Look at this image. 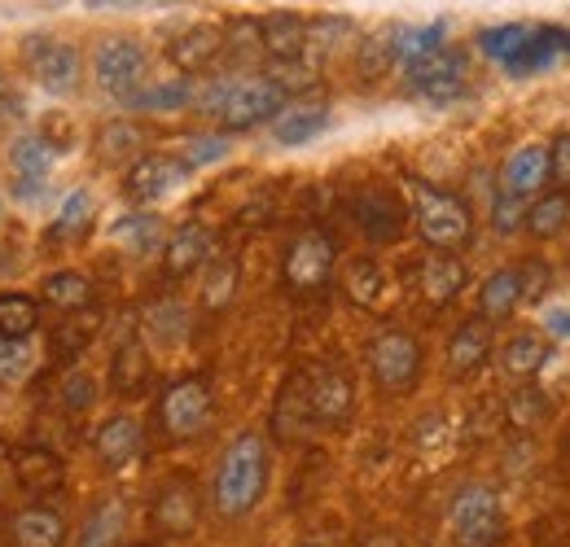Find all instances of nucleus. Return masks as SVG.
Returning <instances> with one entry per match:
<instances>
[{
	"mask_svg": "<svg viewBox=\"0 0 570 547\" xmlns=\"http://www.w3.org/2000/svg\"><path fill=\"white\" fill-rule=\"evenodd\" d=\"M268 465H273L268 460V438L255 434V429L237 434L224 447L219 465H215V481H212L215 513L228 517V521L255 513L259 499H264V490H268Z\"/></svg>",
	"mask_w": 570,
	"mask_h": 547,
	"instance_id": "1",
	"label": "nucleus"
},
{
	"mask_svg": "<svg viewBox=\"0 0 570 547\" xmlns=\"http://www.w3.org/2000/svg\"><path fill=\"white\" fill-rule=\"evenodd\" d=\"M285 106V92L273 74H228L198 92V110L212 115L224 132H250L259 123H273Z\"/></svg>",
	"mask_w": 570,
	"mask_h": 547,
	"instance_id": "2",
	"label": "nucleus"
},
{
	"mask_svg": "<svg viewBox=\"0 0 570 547\" xmlns=\"http://www.w3.org/2000/svg\"><path fill=\"white\" fill-rule=\"evenodd\" d=\"M413 219H417V232H422V241L430 250H452L456 255L474 237L470 206L461 202L456 193L422 185V180H413Z\"/></svg>",
	"mask_w": 570,
	"mask_h": 547,
	"instance_id": "3",
	"label": "nucleus"
},
{
	"mask_svg": "<svg viewBox=\"0 0 570 547\" xmlns=\"http://www.w3.org/2000/svg\"><path fill=\"white\" fill-rule=\"evenodd\" d=\"M448 535L452 547H497L504 539V504L492 486L470 481L448 504Z\"/></svg>",
	"mask_w": 570,
	"mask_h": 547,
	"instance_id": "4",
	"label": "nucleus"
},
{
	"mask_svg": "<svg viewBox=\"0 0 570 547\" xmlns=\"http://www.w3.org/2000/svg\"><path fill=\"white\" fill-rule=\"evenodd\" d=\"M215 420V395L207 377H180L158 395V429L171 442H189L207 434Z\"/></svg>",
	"mask_w": 570,
	"mask_h": 547,
	"instance_id": "5",
	"label": "nucleus"
},
{
	"mask_svg": "<svg viewBox=\"0 0 570 547\" xmlns=\"http://www.w3.org/2000/svg\"><path fill=\"white\" fill-rule=\"evenodd\" d=\"M334 263H338V250H334V237L325 228H303L289 246H285L282 259V280L294 298H312L321 294L330 280H334Z\"/></svg>",
	"mask_w": 570,
	"mask_h": 547,
	"instance_id": "6",
	"label": "nucleus"
},
{
	"mask_svg": "<svg viewBox=\"0 0 570 547\" xmlns=\"http://www.w3.org/2000/svg\"><path fill=\"white\" fill-rule=\"evenodd\" d=\"M368 355V372L386 395H404L417 386L422 377V342L404 329H382L373 342L364 346Z\"/></svg>",
	"mask_w": 570,
	"mask_h": 547,
	"instance_id": "7",
	"label": "nucleus"
},
{
	"mask_svg": "<svg viewBox=\"0 0 570 547\" xmlns=\"http://www.w3.org/2000/svg\"><path fill=\"white\" fill-rule=\"evenodd\" d=\"M145 70L149 58L132 36H110L97 44V58H92V74H97V88L115 101H128L137 88L145 83Z\"/></svg>",
	"mask_w": 570,
	"mask_h": 547,
	"instance_id": "8",
	"label": "nucleus"
},
{
	"mask_svg": "<svg viewBox=\"0 0 570 547\" xmlns=\"http://www.w3.org/2000/svg\"><path fill=\"white\" fill-rule=\"evenodd\" d=\"M27 70H31V79L45 88V92H53V97H67L79 88V53H75V44L67 40H53V36H31L27 40Z\"/></svg>",
	"mask_w": 570,
	"mask_h": 547,
	"instance_id": "9",
	"label": "nucleus"
},
{
	"mask_svg": "<svg viewBox=\"0 0 570 547\" xmlns=\"http://www.w3.org/2000/svg\"><path fill=\"white\" fill-rule=\"evenodd\" d=\"M185 180H189V162L185 158H176V153H141L124 176V193H128V202L149 206L163 202L167 193H176Z\"/></svg>",
	"mask_w": 570,
	"mask_h": 547,
	"instance_id": "10",
	"label": "nucleus"
},
{
	"mask_svg": "<svg viewBox=\"0 0 570 547\" xmlns=\"http://www.w3.org/2000/svg\"><path fill=\"white\" fill-rule=\"evenodd\" d=\"M404 74H409V88L417 97L434 101V106H448V101L465 97V58L456 49H439L422 62H409Z\"/></svg>",
	"mask_w": 570,
	"mask_h": 547,
	"instance_id": "11",
	"label": "nucleus"
},
{
	"mask_svg": "<svg viewBox=\"0 0 570 547\" xmlns=\"http://www.w3.org/2000/svg\"><path fill=\"white\" fill-rule=\"evenodd\" d=\"M198 513H203V504H198L194 481L171 478L158 486V495L149 504V526L163 530V535H171V539H189L198 530Z\"/></svg>",
	"mask_w": 570,
	"mask_h": 547,
	"instance_id": "12",
	"label": "nucleus"
},
{
	"mask_svg": "<svg viewBox=\"0 0 570 547\" xmlns=\"http://www.w3.org/2000/svg\"><path fill=\"white\" fill-rule=\"evenodd\" d=\"M307 411L316 425H347L356 411V386L343 368L307 372Z\"/></svg>",
	"mask_w": 570,
	"mask_h": 547,
	"instance_id": "13",
	"label": "nucleus"
},
{
	"mask_svg": "<svg viewBox=\"0 0 570 547\" xmlns=\"http://www.w3.org/2000/svg\"><path fill=\"white\" fill-rule=\"evenodd\" d=\"M92 451H97V460L106 469H128L145 451V425L137 416H128V411L106 416L97 425V434H92Z\"/></svg>",
	"mask_w": 570,
	"mask_h": 547,
	"instance_id": "14",
	"label": "nucleus"
},
{
	"mask_svg": "<svg viewBox=\"0 0 570 547\" xmlns=\"http://www.w3.org/2000/svg\"><path fill=\"white\" fill-rule=\"evenodd\" d=\"M212 250H215V232L207 223H198V219L180 223V228L167 237V246H163V276H167V280L194 276L212 259Z\"/></svg>",
	"mask_w": 570,
	"mask_h": 547,
	"instance_id": "15",
	"label": "nucleus"
},
{
	"mask_svg": "<svg viewBox=\"0 0 570 547\" xmlns=\"http://www.w3.org/2000/svg\"><path fill=\"white\" fill-rule=\"evenodd\" d=\"M492 350H497L492 320L474 316V320H465V325L452 334V342H448V372H452L456 381H465V377H474V372H483V368H488Z\"/></svg>",
	"mask_w": 570,
	"mask_h": 547,
	"instance_id": "16",
	"label": "nucleus"
},
{
	"mask_svg": "<svg viewBox=\"0 0 570 547\" xmlns=\"http://www.w3.org/2000/svg\"><path fill=\"white\" fill-rule=\"evenodd\" d=\"M356 223L364 228L368 241L391 246V241L404 237V228H409V210L400 206L395 193H386V189H368V193H360L356 198Z\"/></svg>",
	"mask_w": 570,
	"mask_h": 547,
	"instance_id": "17",
	"label": "nucleus"
},
{
	"mask_svg": "<svg viewBox=\"0 0 570 547\" xmlns=\"http://www.w3.org/2000/svg\"><path fill=\"white\" fill-rule=\"evenodd\" d=\"M470 280V268L452 255V250H430L426 259L417 263V289L430 307H448Z\"/></svg>",
	"mask_w": 570,
	"mask_h": 547,
	"instance_id": "18",
	"label": "nucleus"
},
{
	"mask_svg": "<svg viewBox=\"0 0 570 547\" xmlns=\"http://www.w3.org/2000/svg\"><path fill=\"white\" fill-rule=\"evenodd\" d=\"M549 180V145H522L504 158L500 167V189L513 193V198H531L540 193Z\"/></svg>",
	"mask_w": 570,
	"mask_h": 547,
	"instance_id": "19",
	"label": "nucleus"
},
{
	"mask_svg": "<svg viewBox=\"0 0 570 547\" xmlns=\"http://www.w3.org/2000/svg\"><path fill=\"white\" fill-rule=\"evenodd\" d=\"M259 44L273 62H298L307 53V18L289 13V9H277L259 22Z\"/></svg>",
	"mask_w": 570,
	"mask_h": 547,
	"instance_id": "20",
	"label": "nucleus"
},
{
	"mask_svg": "<svg viewBox=\"0 0 570 547\" xmlns=\"http://www.w3.org/2000/svg\"><path fill=\"white\" fill-rule=\"evenodd\" d=\"M330 128V106L325 101H289L273 119V140L277 145H307Z\"/></svg>",
	"mask_w": 570,
	"mask_h": 547,
	"instance_id": "21",
	"label": "nucleus"
},
{
	"mask_svg": "<svg viewBox=\"0 0 570 547\" xmlns=\"http://www.w3.org/2000/svg\"><path fill=\"white\" fill-rule=\"evenodd\" d=\"M9 535L18 547H62L67 544V517L49 504H31L13 517Z\"/></svg>",
	"mask_w": 570,
	"mask_h": 547,
	"instance_id": "22",
	"label": "nucleus"
},
{
	"mask_svg": "<svg viewBox=\"0 0 570 547\" xmlns=\"http://www.w3.org/2000/svg\"><path fill=\"white\" fill-rule=\"evenodd\" d=\"M549 355H553V342H549L544 334L518 329L509 342L500 346V368H504V377H513V381H531V377L549 364Z\"/></svg>",
	"mask_w": 570,
	"mask_h": 547,
	"instance_id": "23",
	"label": "nucleus"
},
{
	"mask_svg": "<svg viewBox=\"0 0 570 547\" xmlns=\"http://www.w3.org/2000/svg\"><path fill=\"white\" fill-rule=\"evenodd\" d=\"M224 53V31L219 27H189L180 36H171L167 58L176 70H207Z\"/></svg>",
	"mask_w": 570,
	"mask_h": 547,
	"instance_id": "24",
	"label": "nucleus"
},
{
	"mask_svg": "<svg viewBox=\"0 0 570 547\" xmlns=\"http://www.w3.org/2000/svg\"><path fill=\"white\" fill-rule=\"evenodd\" d=\"M92 219H97V202L88 189H75L71 198L62 202V210L53 215V223L45 228V241L49 246H75L92 232Z\"/></svg>",
	"mask_w": 570,
	"mask_h": 547,
	"instance_id": "25",
	"label": "nucleus"
},
{
	"mask_svg": "<svg viewBox=\"0 0 570 547\" xmlns=\"http://www.w3.org/2000/svg\"><path fill=\"white\" fill-rule=\"evenodd\" d=\"M149 377H154V364H149V350L137 338L115 346V359H110V386H115V395H128V399L145 395Z\"/></svg>",
	"mask_w": 570,
	"mask_h": 547,
	"instance_id": "26",
	"label": "nucleus"
},
{
	"mask_svg": "<svg viewBox=\"0 0 570 547\" xmlns=\"http://www.w3.org/2000/svg\"><path fill=\"white\" fill-rule=\"evenodd\" d=\"M9 162H13V171H18V193L22 198H31V193H40V185L49 180V167H53V149H49V140L40 137H18L13 140V149H9Z\"/></svg>",
	"mask_w": 570,
	"mask_h": 547,
	"instance_id": "27",
	"label": "nucleus"
},
{
	"mask_svg": "<svg viewBox=\"0 0 570 547\" xmlns=\"http://www.w3.org/2000/svg\"><path fill=\"white\" fill-rule=\"evenodd\" d=\"M386 49H391V58H395L400 67L422 62V58H430V53L448 49V27H443V22H426V27H400V31H391V36H386Z\"/></svg>",
	"mask_w": 570,
	"mask_h": 547,
	"instance_id": "28",
	"label": "nucleus"
},
{
	"mask_svg": "<svg viewBox=\"0 0 570 547\" xmlns=\"http://www.w3.org/2000/svg\"><path fill=\"white\" fill-rule=\"evenodd\" d=\"M522 307V272L518 268H497L479 289V316L483 320H504Z\"/></svg>",
	"mask_w": 570,
	"mask_h": 547,
	"instance_id": "29",
	"label": "nucleus"
},
{
	"mask_svg": "<svg viewBox=\"0 0 570 547\" xmlns=\"http://www.w3.org/2000/svg\"><path fill=\"white\" fill-rule=\"evenodd\" d=\"M189 101H194L189 79H163V83H141L124 106L137 115H171V110H185Z\"/></svg>",
	"mask_w": 570,
	"mask_h": 547,
	"instance_id": "30",
	"label": "nucleus"
},
{
	"mask_svg": "<svg viewBox=\"0 0 570 547\" xmlns=\"http://www.w3.org/2000/svg\"><path fill=\"white\" fill-rule=\"evenodd\" d=\"M124 530H128V508H124V499H101V504L88 513L83 530H79V547H119L124 544Z\"/></svg>",
	"mask_w": 570,
	"mask_h": 547,
	"instance_id": "31",
	"label": "nucleus"
},
{
	"mask_svg": "<svg viewBox=\"0 0 570 547\" xmlns=\"http://www.w3.org/2000/svg\"><path fill=\"white\" fill-rule=\"evenodd\" d=\"M535 241H553L570 228V193L553 189V193H540L535 202L527 206V223H522Z\"/></svg>",
	"mask_w": 570,
	"mask_h": 547,
	"instance_id": "32",
	"label": "nucleus"
},
{
	"mask_svg": "<svg viewBox=\"0 0 570 547\" xmlns=\"http://www.w3.org/2000/svg\"><path fill=\"white\" fill-rule=\"evenodd\" d=\"M549 411H553V404L540 386H513L509 399H504V425L518 429V434H531L549 420Z\"/></svg>",
	"mask_w": 570,
	"mask_h": 547,
	"instance_id": "33",
	"label": "nucleus"
},
{
	"mask_svg": "<svg viewBox=\"0 0 570 547\" xmlns=\"http://www.w3.org/2000/svg\"><path fill=\"white\" fill-rule=\"evenodd\" d=\"M110 237H115V246L128 250V255H149L154 246H163V219L149 215V210H132V215L115 219Z\"/></svg>",
	"mask_w": 570,
	"mask_h": 547,
	"instance_id": "34",
	"label": "nucleus"
},
{
	"mask_svg": "<svg viewBox=\"0 0 570 547\" xmlns=\"http://www.w3.org/2000/svg\"><path fill=\"white\" fill-rule=\"evenodd\" d=\"M40 329V302L31 294H0V338L27 342Z\"/></svg>",
	"mask_w": 570,
	"mask_h": 547,
	"instance_id": "35",
	"label": "nucleus"
},
{
	"mask_svg": "<svg viewBox=\"0 0 570 547\" xmlns=\"http://www.w3.org/2000/svg\"><path fill=\"white\" fill-rule=\"evenodd\" d=\"M45 302L62 316L71 311H88L92 307V280L83 272H53L45 280Z\"/></svg>",
	"mask_w": 570,
	"mask_h": 547,
	"instance_id": "36",
	"label": "nucleus"
},
{
	"mask_svg": "<svg viewBox=\"0 0 570 547\" xmlns=\"http://www.w3.org/2000/svg\"><path fill=\"white\" fill-rule=\"evenodd\" d=\"M343 289L356 307H377L382 302V289H386V272L377 259H352L347 272H343Z\"/></svg>",
	"mask_w": 570,
	"mask_h": 547,
	"instance_id": "37",
	"label": "nucleus"
},
{
	"mask_svg": "<svg viewBox=\"0 0 570 547\" xmlns=\"http://www.w3.org/2000/svg\"><path fill=\"white\" fill-rule=\"evenodd\" d=\"M237 280H242L237 259H215L203 276V311H224L237 298Z\"/></svg>",
	"mask_w": 570,
	"mask_h": 547,
	"instance_id": "38",
	"label": "nucleus"
},
{
	"mask_svg": "<svg viewBox=\"0 0 570 547\" xmlns=\"http://www.w3.org/2000/svg\"><path fill=\"white\" fill-rule=\"evenodd\" d=\"M531 31L535 27H527V22H504V27H488L483 36H479V49L492 58V62H509V58H518V49L531 40Z\"/></svg>",
	"mask_w": 570,
	"mask_h": 547,
	"instance_id": "39",
	"label": "nucleus"
},
{
	"mask_svg": "<svg viewBox=\"0 0 570 547\" xmlns=\"http://www.w3.org/2000/svg\"><path fill=\"white\" fill-rule=\"evenodd\" d=\"M137 145H141V132H137L132 123H106V128L97 132V158L110 162V167H119L124 158L137 153Z\"/></svg>",
	"mask_w": 570,
	"mask_h": 547,
	"instance_id": "40",
	"label": "nucleus"
},
{
	"mask_svg": "<svg viewBox=\"0 0 570 547\" xmlns=\"http://www.w3.org/2000/svg\"><path fill=\"white\" fill-rule=\"evenodd\" d=\"M92 329H97V316H79V311H71V316L53 329V350H58V359H75L83 346L92 342Z\"/></svg>",
	"mask_w": 570,
	"mask_h": 547,
	"instance_id": "41",
	"label": "nucleus"
},
{
	"mask_svg": "<svg viewBox=\"0 0 570 547\" xmlns=\"http://www.w3.org/2000/svg\"><path fill=\"white\" fill-rule=\"evenodd\" d=\"M13 469H18V481H22V486H31V490H45L49 481L62 478V465H58L49 451H22Z\"/></svg>",
	"mask_w": 570,
	"mask_h": 547,
	"instance_id": "42",
	"label": "nucleus"
},
{
	"mask_svg": "<svg viewBox=\"0 0 570 547\" xmlns=\"http://www.w3.org/2000/svg\"><path fill=\"white\" fill-rule=\"evenodd\" d=\"M522 223H527V202L500 189L497 202H492V228H497V232H504V237H513Z\"/></svg>",
	"mask_w": 570,
	"mask_h": 547,
	"instance_id": "43",
	"label": "nucleus"
},
{
	"mask_svg": "<svg viewBox=\"0 0 570 547\" xmlns=\"http://www.w3.org/2000/svg\"><path fill=\"white\" fill-rule=\"evenodd\" d=\"M228 153V140L224 137H185V149H180V158L189 162V171L194 167H212Z\"/></svg>",
	"mask_w": 570,
	"mask_h": 547,
	"instance_id": "44",
	"label": "nucleus"
},
{
	"mask_svg": "<svg viewBox=\"0 0 570 547\" xmlns=\"http://www.w3.org/2000/svg\"><path fill=\"white\" fill-rule=\"evenodd\" d=\"M62 404H67V411H88L97 404V381H92L88 372H67V381H62Z\"/></svg>",
	"mask_w": 570,
	"mask_h": 547,
	"instance_id": "45",
	"label": "nucleus"
},
{
	"mask_svg": "<svg viewBox=\"0 0 570 547\" xmlns=\"http://www.w3.org/2000/svg\"><path fill=\"white\" fill-rule=\"evenodd\" d=\"M518 272H522V302H540L544 289H549V280H553V268L544 259H522Z\"/></svg>",
	"mask_w": 570,
	"mask_h": 547,
	"instance_id": "46",
	"label": "nucleus"
},
{
	"mask_svg": "<svg viewBox=\"0 0 570 547\" xmlns=\"http://www.w3.org/2000/svg\"><path fill=\"white\" fill-rule=\"evenodd\" d=\"M31 372V350L22 342L0 338V381H22Z\"/></svg>",
	"mask_w": 570,
	"mask_h": 547,
	"instance_id": "47",
	"label": "nucleus"
},
{
	"mask_svg": "<svg viewBox=\"0 0 570 547\" xmlns=\"http://www.w3.org/2000/svg\"><path fill=\"white\" fill-rule=\"evenodd\" d=\"M149 325H154L158 334H167V338H180V334H185V325H189V316H185V307H180V302H158V307L149 311Z\"/></svg>",
	"mask_w": 570,
	"mask_h": 547,
	"instance_id": "48",
	"label": "nucleus"
},
{
	"mask_svg": "<svg viewBox=\"0 0 570 547\" xmlns=\"http://www.w3.org/2000/svg\"><path fill=\"white\" fill-rule=\"evenodd\" d=\"M549 176L562 193H570V132L549 145Z\"/></svg>",
	"mask_w": 570,
	"mask_h": 547,
	"instance_id": "49",
	"label": "nucleus"
},
{
	"mask_svg": "<svg viewBox=\"0 0 570 547\" xmlns=\"http://www.w3.org/2000/svg\"><path fill=\"white\" fill-rule=\"evenodd\" d=\"M544 329H549L553 342H558V338H570V307H553V311L544 316Z\"/></svg>",
	"mask_w": 570,
	"mask_h": 547,
	"instance_id": "50",
	"label": "nucleus"
},
{
	"mask_svg": "<svg viewBox=\"0 0 570 547\" xmlns=\"http://www.w3.org/2000/svg\"><path fill=\"white\" fill-rule=\"evenodd\" d=\"M88 9H137V4H167V0H83Z\"/></svg>",
	"mask_w": 570,
	"mask_h": 547,
	"instance_id": "51",
	"label": "nucleus"
},
{
	"mask_svg": "<svg viewBox=\"0 0 570 547\" xmlns=\"http://www.w3.org/2000/svg\"><path fill=\"white\" fill-rule=\"evenodd\" d=\"M303 547H330V544H303Z\"/></svg>",
	"mask_w": 570,
	"mask_h": 547,
	"instance_id": "52",
	"label": "nucleus"
},
{
	"mask_svg": "<svg viewBox=\"0 0 570 547\" xmlns=\"http://www.w3.org/2000/svg\"><path fill=\"white\" fill-rule=\"evenodd\" d=\"M132 547H154V544H132Z\"/></svg>",
	"mask_w": 570,
	"mask_h": 547,
	"instance_id": "53",
	"label": "nucleus"
}]
</instances>
